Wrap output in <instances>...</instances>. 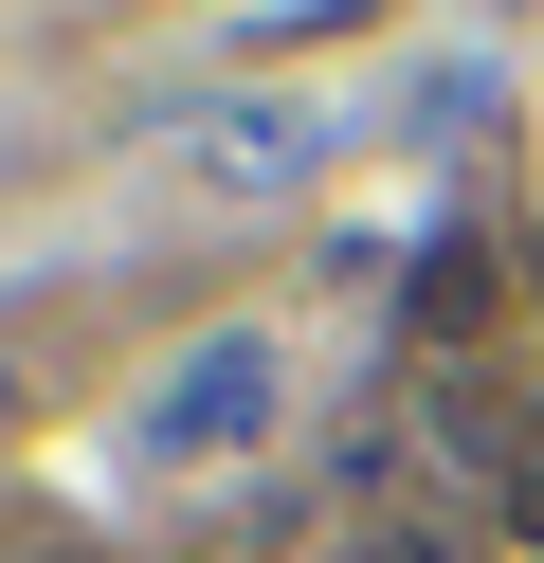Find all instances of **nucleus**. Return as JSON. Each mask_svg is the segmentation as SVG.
Returning <instances> with one entry per match:
<instances>
[{
    "label": "nucleus",
    "mask_w": 544,
    "mask_h": 563,
    "mask_svg": "<svg viewBox=\"0 0 544 563\" xmlns=\"http://www.w3.org/2000/svg\"><path fill=\"white\" fill-rule=\"evenodd\" d=\"M273 328H218V345H181L164 382H145V454H164V473H218V454H254L273 437Z\"/></svg>",
    "instance_id": "nucleus-1"
},
{
    "label": "nucleus",
    "mask_w": 544,
    "mask_h": 563,
    "mask_svg": "<svg viewBox=\"0 0 544 563\" xmlns=\"http://www.w3.org/2000/svg\"><path fill=\"white\" fill-rule=\"evenodd\" d=\"M309 164H326V110H218L200 200H273V183H309Z\"/></svg>",
    "instance_id": "nucleus-2"
},
{
    "label": "nucleus",
    "mask_w": 544,
    "mask_h": 563,
    "mask_svg": "<svg viewBox=\"0 0 544 563\" xmlns=\"http://www.w3.org/2000/svg\"><path fill=\"white\" fill-rule=\"evenodd\" d=\"M418 328H490V255H471V236L418 255Z\"/></svg>",
    "instance_id": "nucleus-3"
},
{
    "label": "nucleus",
    "mask_w": 544,
    "mask_h": 563,
    "mask_svg": "<svg viewBox=\"0 0 544 563\" xmlns=\"http://www.w3.org/2000/svg\"><path fill=\"white\" fill-rule=\"evenodd\" d=\"M508 527H526V545H544V437L508 454Z\"/></svg>",
    "instance_id": "nucleus-4"
},
{
    "label": "nucleus",
    "mask_w": 544,
    "mask_h": 563,
    "mask_svg": "<svg viewBox=\"0 0 544 563\" xmlns=\"http://www.w3.org/2000/svg\"><path fill=\"white\" fill-rule=\"evenodd\" d=\"M526 291H544V255H526Z\"/></svg>",
    "instance_id": "nucleus-5"
}]
</instances>
